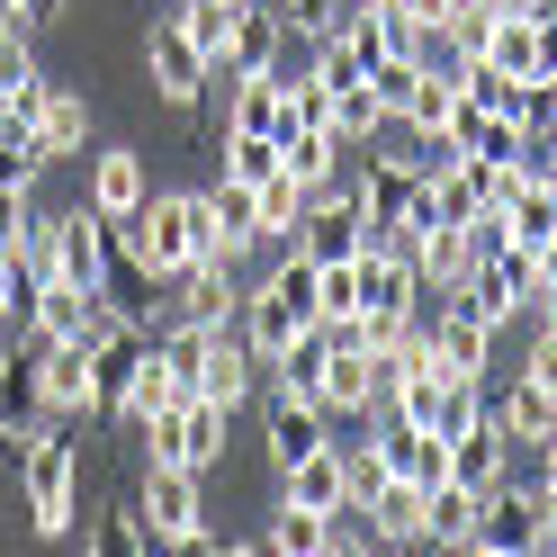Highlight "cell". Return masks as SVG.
I'll use <instances>...</instances> for the list:
<instances>
[{
  "label": "cell",
  "instance_id": "obj_43",
  "mask_svg": "<svg viewBox=\"0 0 557 557\" xmlns=\"http://www.w3.org/2000/svg\"><path fill=\"white\" fill-rule=\"evenodd\" d=\"M27 216H37V189H0V252H18Z\"/></svg>",
  "mask_w": 557,
  "mask_h": 557
},
{
  "label": "cell",
  "instance_id": "obj_39",
  "mask_svg": "<svg viewBox=\"0 0 557 557\" xmlns=\"http://www.w3.org/2000/svg\"><path fill=\"white\" fill-rule=\"evenodd\" d=\"M306 73H315L324 90H351V82H369V63H360V46H351V37H324V46H315V63H306Z\"/></svg>",
  "mask_w": 557,
  "mask_h": 557
},
{
  "label": "cell",
  "instance_id": "obj_27",
  "mask_svg": "<svg viewBox=\"0 0 557 557\" xmlns=\"http://www.w3.org/2000/svg\"><path fill=\"white\" fill-rule=\"evenodd\" d=\"M82 135H90V99H82L73 82H54V90H46V117H37V153L63 162V153H82Z\"/></svg>",
  "mask_w": 557,
  "mask_h": 557
},
{
  "label": "cell",
  "instance_id": "obj_55",
  "mask_svg": "<svg viewBox=\"0 0 557 557\" xmlns=\"http://www.w3.org/2000/svg\"><path fill=\"white\" fill-rule=\"evenodd\" d=\"M234 10H243V0H234Z\"/></svg>",
  "mask_w": 557,
  "mask_h": 557
},
{
  "label": "cell",
  "instance_id": "obj_49",
  "mask_svg": "<svg viewBox=\"0 0 557 557\" xmlns=\"http://www.w3.org/2000/svg\"><path fill=\"white\" fill-rule=\"evenodd\" d=\"M396 10H405L413 27H449V10H459V0H396Z\"/></svg>",
  "mask_w": 557,
  "mask_h": 557
},
{
  "label": "cell",
  "instance_id": "obj_41",
  "mask_svg": "<svg viewBox=\"0 0 557 557\" xmlns=\"http://www.w3.org/2000/svg\"><path fill=\"white\" fill-rule=\"evenodd\" d=\"M90 557H153V548H145V531H135V504H126V512H99Z\"/></svg>",
  "mask_w": 557,
  "mask_h": 557
},
{
  "label": "cell",
  "instance_id": "obj_26",
  "mask_svg": "<svg viewBox=\"0 0 557 557\" xmlns=\"http://www.w3.org/2000/svg\"><path fill=\"white\" fill-rule=\"evenodd\" d=\"M459 63H449V73H423V82H413V99H405V135H413V145H441V126H449V109H459Z\"/></svg>",
  "mask_w": 557,
  "mask_h": 557
},
{
  "label": "cell",
  "instance_id": "obj_10",
  "mask_svg": "<svg viewBox=\"0 0 557 557\" xmlns=\"http://www.w3.org/2000/svg\"><path fill=\"white\" fill-rule=\"evenodd\" d=\"M423 333H432V369L441 377H485V369H495V333H485L459 297H441V315Z\"/></svg>",
  "mask_w": 557,
  "mask_h": 557
},
{
  "label": "cell",
  "instance_id": "obj_8",
  "mask_svg": "<svg viewBox=\"0 0 557 557\" xmlns=\"http://www.w3.org/2000/svg\"><path fill=\"white\" fill-rule=\"evenodd\" d=\"M252 342H243V333H225V324H207L198 333V369H189V396H207V405H243V396H252Z\"/></svg>",
  "mask_w": 557,
  "mask_h": 557
},
{
  "label": "cell",
  "instance_id": "obj_30",
  "mask_svg": "<svg viewBox=\"0 0 557 557\" xmlns=\"http://www.w3.org/2000/svg\"><path fill=\"white\" fill-rule=\"evenodd\" d=\"M324 126H333V145L351 153V145H377V135H387V109H377V90H369V82H351V90H333Z\"/></svg>",
  "mask_w": 557,
  "mask_h": 557
},
{
  "label": "cell",
  "instance_id": "obj_50",
  "mask_svg": "<svg viewBox=\"0 0 557 557\" xmlns=\"http://www.w3.org/2000/svg\"><path fill=\"white\" fill-rule=\"evenodd\" d=\"M54 10H63V0H18V27H46Z\"/></svg>",
  "mask_w": 557,
  "mask_h": 557
},
{
  "label": "cell",
  "instance_id": "obj_35",
  "mask_svg": "<svg viewBox=\"0 0 557 557\" xmlns=\"http://www.w3.org/2000/svg\"><path fill=\"white\" fill-rule=\"evenodd\" d=\"M476 504L485 495H468V485H441L432 495V548H468L476 540Z\"/></svg>",
  "mask_w": 557,
  "mask_h": 557
},
{
  "label": "cell",
  "instance_id": "obj_5",
  "mask_svg": "<svg viewBox=\"0 0 557 557\" xmlns=\"http://www.w3.org/2000/svg\"><path fill=\"white\" fill-rule=\"evenodd\" d=\"M37 351V413L46 423H90L99 413V360L82 342H27Z\"/></svg>",
  "mask_w": 557,
  "mask_h": 557
},
{
  "label": "cell",
  "instance_id": "obj_44",
  "mask_svg": "<svg viewBox=\"0 0 557 557\" xmlns=\"http://www.w3.org/2000/svg\"><path fill=\"white\" fill-rule=\"evenodd\" d=\"M37 73V54H27V27H0V90Z\"/></svg>",
  "mask_w": 557,
  "mask_h": 557
},
{
  "label": "cell",
  "instance_id": "obj_47",
  "mask_svg": "<svg viewBox=\"0 0 557 557\" xmlns=\"http://www.w3.org/2000/svg\"><path fill=\"white\" fill-rule=\"evenodd\" d=\"M324 557H387V548H377L369 531H351V512H342V521H333V548H324Z\"/></svg>",
  "mask_w": 557,
  "mask_h": 557
},
{
  "label": "cell",
  "instance_id": "obj_36",
  "mask_svg": "<svg viewBox=\"0 0 557 557\" xmlns=\"http://www.w3.org/2000/svg\"><path fill=\"white\" fill-rule=\"evenodd\" d=\"M351 10H360V0H288V37L324 46V37H342V27H351Z\"/></svg>",
  "mask_w": 557,
  "mask_h": 557
},
{
  "label": "cell",
  "instance_id": "obj_14",
  "mask_svg": "<svg viewBox=\"0 0 557 557\" xmlns=\"http://www.w3.org/2000/svg\"><path fill=\"white\" fill-rule=\"evenodd\" d=\"M278 495L288 504H306V512H351V459H342V441H324V449H306V459L278 476Z\"/></svg>",
  "mask_w": 557,
  "mask_h": 557
},
{
  "label": "cell",
  "instance_id": "obj_37",
  "mask_svg": "<svg viewBox=\"0 0 557 557\" xmlns=\"http://www.w3.org/2000/svg\"><path fill=\"white\" fill-rule=\"evenodd\" d=\"M270 171H278V145H270V135H225V181L261 189Z\"/></svg>",
  "mask_w": 557,
  "mask_h": 557
},
{
  "label": "cell",
  "instance_id": "obj_29",
  "mask_svg": "<svg viewBox=\"0 0 557 557\" xmlns=\"http://www.w3.org/2000/svg\"><path fill=\"white\" fill-rule=\"evenodd\" d=\"M270 557H324L333 548V512H306V504H288L278 495V512H270V540H261Z\"/></svg>",
  "mask_w": 557,
  "mask_h": 557
},
{
  "label": "cell",
  "instance_id": "obj_17",
  "mask_svg": "<svg viewBox=\"0 0 557 557\" xmlns=\"http://www.w3.org/2000/svg\"><path fill=\"white\" fill-rule=\"evenodd\" d=\"M198 207H207V261H243L261 243V225H252V189L243 181H216V189H198Z\"/></svg>",
  "mask_w": 557,
  "mask_h": 557
},
{
  "label": "cell",
  "instance_id": "obj_16",
  "mask_svg": "<svg viewBox=\"0 0 557 557\" xmlns=\"http://www.w3.org/2000/svg\"><path fill=\"white\" fill-rule=\"evenodd\" d=\"M413 261L405 243H360V315H413Z\"/></svg>",
  "mask_w": 557,
  "mask_h": 557
},
{
  "label": "cell",
  "instance_id": "obj_13",
  "mask_svg": "<svg viewBox=\"0 0 557 557\" xmlns=\"http://www.w3.org/2000/svg\"><path fill=\"white\" fill-rule=\"evenodd\" d=\"M476 63H495L504 82H540L557 63V18H495V37H485Z\"/></svg>",
  "mask_w": 557,
  "mask_h": 557
},
{
  "label": "cell",
  "instance_id": "obj_22",
  "mask_svg": "<svg viewBox=\"0 0 557 557\" xmlns=\"http://www.w3.org/2000/svg\"><path fill=\"white\" fill-rule=\"evenodd\" d=\"M377 459H387V476L396 485H423V495H441V485H449V441L441 432H377Z\"/></svg>",
  "mask_w": 557,
  "mask_h": 557
},
{
  "label": "cell",
  "instance_id": "obj_21",
  "mask_svg": "<svg viewBox=\"0 0 557 557\" xmlns=\"http://www.w3.org/2000/svg\"><path fill=\"white\" fill-rule=\"evenodd\" d=\"M504 476H512V441H504V432L476 413V423H468L459 441H449V485H468V495H495Z\"/></svg>",
  "mask_w": 557,
  "mask_h": 557
},
{
  "label": "cell",
  "instance_id": "obj_2",
  "mask_svg": "<svg viewBox=\"0 0 557 557\" xmlns=\"http://www.w3.org/2000/svg\"><path fill=\"white\" fill-rule=\"evenodd\" d=\"M315 324H324V315H315V261H306L297 243H288V252H278V270L261 278V288H243V342H252V360L270 369L297 333H315Z\"/></svg>",
  "mask_w": 557,
  "mask_h": 557
},
{
  "label": "cell",
  "instance_id": "obj_28",
  "mask_svg": "<svg viewBox=\"0 0 557 557\" xmlns=\"http://www.w3.org/2000/svg\"><path fill=\"white\" fill-rule=\"evenodd\" d=\"M278 171L315 198V189H333V171H342V145H333V126H306V135H288L278 145Z\"/></svg>",
  "mask_w": 557,
  "mask_h": 557
},
{
  "label": "cell",
  "instance_id": "obj_18",
  "mask_svg": "<svg viewBox=\"0 0 557 557\" xmlns=\"http://www.w3.org/2000/svg\"><path fill=\"white\" fill-rule=\"evenodd\" d=\"M476 548H540V485H495L476 504Z\"/></svg>",
  "mask_w": 557,
  "mask_h": 557
},
{
  "label": "cell",
  "instance_id": "obj_3",
  "mask_svg": "<svg viewBox=\"0 0 557 557\" xmlns=\"http://www.w3.org/2000/svg\"><path fill=\"white\" fill-rule=\"evenodd\" d=\"M18 476H27V531L63 540V531H73V512H82V449L54 441V432H37V449L18 459Z\"/></svg>",
  "mask_w": 557,
  "mask_h": 557
},
{
  "label": "cell",
  "instance_id": "obj_53",
  "mask_svg": "<svg viewBox=\"0 0 557 557\" xmlns=\"http://www.w3.org/2000/svg\"><path fill=\"white\" fill-rule=\"evenodd\" d=\"M216 557H270V548H261V540H225Z\"/></svg>",
  "mask_w": 557,
  "mask_h": 557
},
{
  "label": "cell",
  "instance_id": "obj_25",
  "mask_svg": "<svg viewBox=\"0 0 557 557\" xmlns=\"http://www.w3.org/2000/svg\"><path fill=\"white\" fill-rule=\"evenodd\" d=\"M171 288H181V324H225V315H243V288H234L225 261H198L189 278H171Z\"/></svg>",
  "mask_w": 557,
  "mask_h": 557
},
{
  "label": "cell",
  "instance_id": "obj_23",
  "mask_svg": "<svg viewBox=\"0 0 557 557\" xmlns=\"http://www.w3.org/2000/svg\"><path fill=\"white\" fill-rule=\"evenodd\" d=\"M324 441H333V423H324L306 396H270V432H261V449H270V468H278V476H288L306 449H324Z\"/></svg>",
  "mask_w": 557,
  "mask_h": 557
},
{
  "label": "cell",
  "instance_id": "obj_34",
  "mask_svg": "<svg viewBox=\"0 0 557 557\" xmlns=\"http://www.w3.org/2000/svg\"><path fill=\"white\" fill-rule=\"evenodd\" d=\"M278 126V73H261V82H234V109H225V135H270ZM278 145V135H270Z\"/></svg>",
  "mask_w": 557,
  "mask_h": 557
},
{
  "label": "cell",
  "instance_id": "obj_15",
  "mask_svg": "<svg viewBox=\"0 0 557 557\" xmlns=\"http://www.w3.org/2000/svg\"><path fill=\"white\" fill-rule=\"evenodd\" d=\"M360 512H369V540L377 548H432V495H423V485H396L387 476Z\"/></svg>",
  "mask_w": 557,
  "mask_h": 557
},
{
  "label": "cell",
  "instance_id": "obj_7",
  "mask_svg": "<svg viewBox=\"0 0 557 557\" xmlns=\"http://www.w3.org/2000/svg\"><path fill=\"white\" fill-rule=\"evenodd\" d=\"M405 261H413V288L423 297H459V278L476 270V234L468 225H413Z\"/></svg>",
  "mask_w": 557,
  "mask_h": 557
},
{
  "label": "cell",
  "instance_id": "obj_48",
  "mask_svg": "<svg viewBox=\"0 0 557 557\" xmlns=\"http://www.w3.org/2000/svg\"><path fill=\"white\" fill-rule=\"evenodd\" d=\"M216 548H225V540H216V531H207V521H198V531H181V540H162L153 557H216Z\"/></svg>",
  "mask_w": 557,
  "mask_h": 557
},
{
  "label": "cell",
  "instance_id": "obj_32",
  "mask_svg": "<svg viewBox=\"0 0 557 557\" xmlns=\"http://www.w3.org/2000/svg\"><path fill=\"white\" fill-rule=\"evenodd\" d=\"M10 423H46V413H37V351H27V342L0 351V432H10Z\"/></svg>",
  "mask_w": 557,
  "mask_h": 557
},
{
  "label": "cell",
  "instance_id": "obj_45",
  "mask_svg": "<svg viewBox=\"0 0 557 557\" xmlns=\"http://www.w3.org/2000/svg\"><path fill=\"white\" fill-rule=\"evenodd\" d=\"M521 377H531L540 396H557V333L540 324V342H531V360H521Z\"/></svg>",
  "mask_w": 557,
  "mask_h": 557
},
{
  "label": "cell",
  "instance_id": "obj_54",
  "mask_svg": "<svg viewBox=\"0 0 557 557\" xmlns=\"http://www.w3.org/2000/svg\"><path fill=\"white\" fill-rule=\"evenodd\" d=\"M540 82H548V99H557V63H548V73H540Z\"/></svg>",
  "mask_w": 557,
  "mask_h": 557
},
{
  "label": "cell",
  "instance_id": "obj_4",
  "mask_svg": "<svg viewBox=\"0 0 557 557\" xmlns=\"http://www.w3.org/2000/svg\"><path fill=\"white\" fill-rule=\"evenodd\" d=\"M216 459H225V405L181 396L171 413L145 423V468H189V476H207Z\"/></svg>",
  "mask_w": 557,
  "mask_h": 557
},
{
  "label": "cell",
  "instance_id": "obj_33",
  "mask_svg": "<svg viewBox=\"0 0 557 557\" xmlns=\"http://www.w3.org/2000/svg\"><path fill=\"white\" fill-rule=\"evenodd\" d=\"M171 27H181V37H189L207 63H225V37H234V0H181V10H171Z\"/></svg>",
  "mask_w": 557,
  "mask_h": 557
},
{
  "label": "cell",
  "instance_id": "obj_51",
  "mask_svg": "<svg viewBox=\"0 0 557 557\" xmlns=\"http://www.w3.org/2000/svg\"><path fill=\"white\" fill-rule=\"evenodd\" d=\"M495 10H504V18H557L548 0H495Z\"/></svg>",
  "mask_w": 557,
  "mask_h": 557
},
{
  "label": "cell",
  "instance_id": "obj_40",
  "mask_svg": "<svg viewBox=\"0 0 557 557\" xmlns=\"http://www.w3.org/2000/svg\"><path fill=\"white\" fill-rule=\"evenodd\" d=\"M413 82H423V63H405V54H387V63H377V73H369V90H377V109H387V126L405 117V99H413Z\"/></svg>",
  "mask_w": 557,
  "mask_h": 557
},
{
  "label": "cell",
  "instance_id": "obj_12",
  "mask_svg": "<svg viewBox=\"0 0 557 557\" xmlns=\"http://www.w3.org/2000/svg\"><path fill=\"white\" fill-rule=\"evenodd\" d=\"M278 46H288V18H278V10H261V0H243L216 73H225V82H261V73H278Z\"/></svg>",
  "mask_w": 557,
  "mask_h": 557
},
{
  "label": "cell",
  "instance_id": "obj_46",
  "mask_svg": "<svg viewBox=\"0 0 557 557\" xmlns=\"http://www.w3.org/2000/svg\"><path fill=\"white\" fill-rule=\"evenodd\" d=\"M18 306H27V270H18V252H0V315L18 324Z\"/></svg>",
  "mask_w": 557,
  "mask_h": 557
},
{
  "label": "cell",
  "instance_id": "obj_42",
  "mask_svg": "<svg viewBox=\"0 0 557 557\" xmlns=\"http://www.w3.org/2000/svg\"><path fill=\"white\" fill-rule=\"evenodd\" d=\"M342 459H351V512H360L377 485H387V459H377V441H369V449H342Z\"/></svg>",
  "mask_w": 557,
  "mask_h": 557
},
{
  "label": "cell",
  "instance_id": "obj_24",
  "mask_svg": "<svg viewBox=\"0 0 557 557\" xmlns=\"http://www.w3.org/2000/svg\"><path fill=\"white\" fill-rule=\"evenodd\" d=\"M485 423H495L512 449H540V441L557 432V396H540L531 377H512L504 396H485Z\"/></svg>",
  "mask_w": 557,
  "mask_h": 557
},
{
  "label": "cell",
  "instance_id": "obj_20",
  "mask_svg": "<svg viewBox=\"0 0 557 557\" xmlns=\"http://www.w3.org/2000/svg\"><path fill=\"white\" fill-rule=\"evenodd\" d=\"M181 396H189V377L162 360V342H145V351H135V377H126V396H117V423H135V432H145L153 413H171Z\"/></svg>",
  "mask_w": 557,
  "mask_h": 557
},
{
  "label": "cell",
  "instance_id": "obj_11",
  "mask_svg": "<svg viewBox=\"0 0 557 557\" xmlns=\"http://www.w3.org/2000/svg\"><path fill=\"white\" fill-rule=\"evenodd\" d=\"M360 207H351V189H315L306 198V216H297V252L306 261H351L360 252Z\"/></svg>",
  "mask_w": 557,
  "mask_h": 557
},
{
  "label": "cell",
  "instance_id": "obj_9",
  "mask_svg": "<svg viewBox=\"0 0 557 557\" xmlns=\"http://www.w3.org/2000/svg\"><path fill=\"white\" fill-rule=\"evenodd\" d=\"M145 73H153V90L171 99V109H198V90L216 82V63H207L171 18H153V37H145Z\"/></svg>",
  "mask_w": 557,
  "mask_h": 557
},
{
  "label": "cell",
  "instance_id": "obj_31",
  "mask_svg": "<svg viewBox=\"0 0 557 557\" xmlns=\"http://www.w3.org/2000/svg\"><path fill=\"white\" fill-rule=\"evenodd\" d=\"M297 216H306V189L288 181V171H270V181L252 189V225H261V243H297Z\"/></svg>",
  "mask_w": 557,
  "mask_h": 557
},
{
  "label": "cell",
  "instance_id": "obj_19",
  "mask_svg": "<svg viewBox=\"0 0 557 557\" xmlns=\"http://www.w3.org/2000/svg\"><path fill=\"white\" fill-rule=\"evenodd\" d=\"M145 198H153V181H145V153H135V145H109V153H90V207H99L109 225H126Z\"/></svg>",
  "mask_w": 557,
  "mask_h": 557
},
{
  "label": "cell",
  "instance_id": "obj_38",
  "mask_svg": "<svg viewBox=\"0 0 557 557\" xmlns=\"http://www.w3.org/2000/svg\"><path fill=\"white\" fill-rule=\"evenodd\" d=\"M37 171H46L37 135H27V126H0V189H37Z\"/></svg>",
  "mask_w": 557,
  "mask_h": 557
},
{
  "label": "cell",
  "instance_id": "obj_52",
  "mask_svg": "<svg viewBox=\"0 0 557 557\" xmlns=\"http://www.w3.org/2000/svg\"><path fill=\"white\" fill-rule=\"evenodd\" d=\"M540 485H557V432L540 441Z\"/></svg>",
  "mask_w": 557,
  "mask_h": 557
},
{
  "label": "cell",
  "instance_id": "obj_6",
  "mask_svg": "<svg viewBox=\"0 0 557 557\" xmlns=\"http://www.w3.org/2000/svg\"><path fill=\"white\" fill-rule=\"evenodd\" d=\"M207 504H198V476L189 468H145V485H135V531H145V548L198 531Z\"/></svg>",
  "mask_w": 557,
  "mask_h": 557
},
{
  "label": "cell",
  "instance_id": "obj_1",
  "mask_svg": "<svg viewBox=\"0 0 557 557\" xmlns=\"http://www.w3.org/2000/svg\"><path fill=\"white\" fill-rule=\"evenodd\" d=\"M117 243H126V261H135L145 288L189 278V270L207 261V207H198V189H153V198L117 225Z\"/></svg>",
  "mask_w": 557,
  "mask_h": 557
}]
</instances>
